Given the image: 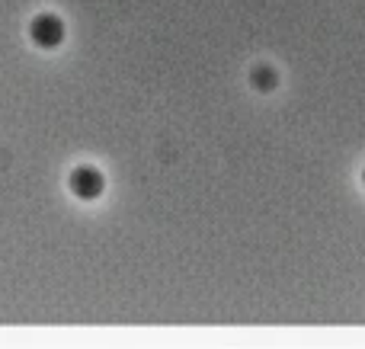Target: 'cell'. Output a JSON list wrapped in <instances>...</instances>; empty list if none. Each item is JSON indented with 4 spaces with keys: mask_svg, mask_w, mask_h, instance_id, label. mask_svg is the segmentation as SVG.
<instances>
[{
    "mask_svg": "<svg viewBox=\"0 0 365 349\" xmlns=\"http://www.w3.org/2000/svg\"><path fill=\"white\" fill-rule=\"evenodd\" d=\"M362 183H365V170H362Z\"/></svg>",
    "mask_w": 365,
    "mask_h": 349,
    "instance_id": "cell-4",
    "label": "cell"
},
{
    "mask_svg": "<svg viewBox=\"0 0 365 349\" xmlns=\"http://www.w3.org/2000/svg\"><path fill=\"white\" fill-rule=\"evenodd\" d=\"M29 38L38 45V48H58L64 38V23L55 16V13H38L29 23Z\"/></svg>",
    "mask_w": 365,
    "mask_h": 349,
    "instance_id": "cell-1",
    "label": "cell"
},
{
    "mask_svg": "<svg viewBox=\"0 0 365 349\" xmlns=\"http://www.w3.org/2000/svg\"><path fill=\"white\" fill-rule=\"evenodd\" d=\"M253 80H257V87H263V90L276 87V74H272L269 68H259V71H257V77H253Z\"/></svg>",
    "mask_w": 365,
    "mask_h": 349,
    "instance_id": "cell-3",
    "label": "cell"
},
{
    "mask_svg": "<svg viewBox=\"0 0 365 349\" xmlns=\"http://www.w3.org/2000/svg\"><path fill=\"white\" fill-rule=\"evenodd\" d=\"M68 186H71V192H74L77 199L90 202V199H100V192H103V186H106V179H103V173L96 170V167H77V170L71 173Z\"/></svg>",
    "mask_w": 365,
    "mask_h": 349,
    "instance_id": "cell-2",
    "label": "cell"
}]
</instances>
